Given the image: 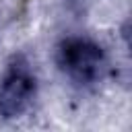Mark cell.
Returning a JSON list of instances; mask_svg holds the SVG:
<instances>
[{
	"instance_id": "obj_1",
	"label": "cell",
	"mask_w": 132,
	"mask_h": 132,
	"mask_svg": "<svg viewBox=\"0 0 132 132\" xmlns=\"http://www.w3.org/2000/svg\"><path fill=\"white\" fill-rule=\"evenodd\" d=\"M60 68L76 82H95L105 70L101 45L85 37H68L58 47Z\"/></svg>"
},
{
	"instance_id": "obj_2",
	"label": "cell",
	"mask_w": 132,
	"mask_h": 132,
	"mask_svg": "<svg viewBox=\"0 0 132 132\" xmlns=\"http://www.w3.org/2000/svg\"><path fill=\"white\" fill-rule=\"evenodd\" d=\"M35 76L25 58H14L0 80V116L6 120L23 116L35 97Z\"/></svg>"
}]
</instances>
